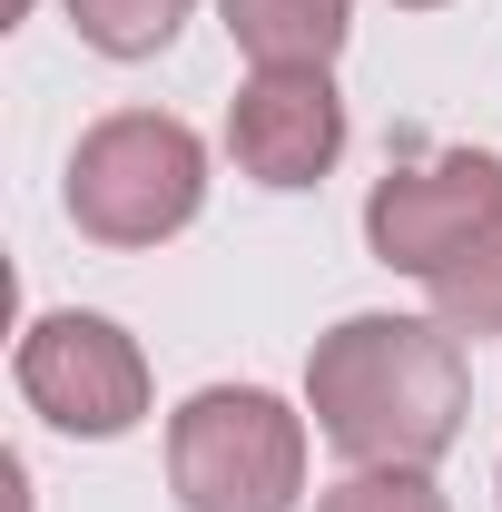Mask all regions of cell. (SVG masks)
<instances>
[{
  "label": "cell",
  "mask_w": 502,
  "mask_h": 512,
  "mask_svg": "<svg viewBox=\"0 0 502 512\" xmlns=\"http://www.w3.org/2000/svg\"><path fill=\"white\" fill-rule=\"evenodd\" d=\"M306 404H315V434L345 453L355 473L375 463H404L424 473L434 453H453L463 434V345L453 325H424V316H345L306 365Z\"/></svg>",
  "instance_id": "obj_1"
},
{
  "label": "cell",
  "mask_w": 502,
  "mask_h": 512,
  "mask_svg": "<svg viewBox=\"0 0 502 512\" xmlns=\"http://www.w3.org/2000/svg\"><path fill=\"white\" fill-rule=\"evenodd\" d=\"M207 197V148L188 119H158V109H119L79 138L69 158V217L79 237L99 247H158L178 237Z\"/></svg>",
  "instance_id": "obj_2"
},
{
  "label": "cell",
  "mask_w": 502,
  "mask_h": 512,
  "mask_svg": "<svg viewBox=\"0 0 502 512\" xmlns=\"http://www.w3.org/2000/svg\"><path fill=\"white\" fill-rule=\"evenodd\" d=\"M168 483L188 512H296L306 424L256 384H207L168 424Z\"/></svg>",
  "instance_id": "obj_3"
},
{
  "label": "cell",
  "mask_w": 502,
  "mask_h": 512,
  "mask_svg": "<svg viewBox=\"0 0 502 512\" xmlns=\"http://www.w3.org/2000/svg\"><path fill=\"white\" fill-rule=\"evenodd\" d=\"M493 217H502V158H473V148L414 158V168H394V178L365 197V237H375V256L404 266L414 286L443 276Z\"/></svg>",
  "instance_id": "obj_4"
},
{
  "label": "cell",
  "mask_w": 502,
  "mask_h": 512,
  "mask_svg": "<svg viewBox=\"0 0 502 512\" xmlns=\"http://www.w3.org/2000/svg\"><path fill=\"white\" fill-rule=\"evenodd\" d=\"M20 394L60 434H128L148 414V365L109 316H40L20 335Z\"/></svg>",
  "instance_id": "obj_5"
},
{
  "label": "cell",
  "mask_w": 502,
  "mask_h": 512,
  "mask_svg": "<svg viewBox=\"0 0 502 512\" xmlns=\"http://www.w3.org/2000/svg\"><path fill=\"white\" fill-rule=\"evenodd\" d=\"M237 168L266 188H315L345 148V109H335V79L325 69H256L237 89V119H227Z\"/></svg>",
  "instance_id": "obj_6"
},
{
  "label": "cell",
  "mask_w": 502,
  "mask_h": 512,
  "mask_svg": "<svg viewBox=\"0 0 502 512\" xmlns=\"http://www.w3.org/2000/svg\"><path fill=\"white\" fill-rule=\"evenodd\" d=\"M227 30L256 69H325L345 50V0H227Z\"/></svg>",
  "instance_id": "obj_7"
},
{
  "label": "cell",
  "mask_w": 502,
  "mask_h": 512,
  "mask_svg": "<svg viewBox=\"0 0 502 512\" xmlns=\"http://www.w3.org/2000/svg\"><path fill=\"white\" fill-rule=\"evenodd\" d=\"M424 296L443 306V325H453V335H502V217H493L463 256H453L443 276H424Z\"/></svg>",
  "instance_id": "obj_8"
},
{
  "label": "cell",
  "mask_w": 502,
  "mask_h": 512,
  "mask_svg": "<svg viewBox=\"0 0 502 512\" xmlns=\"http://www.w3.org/2000/svg\"><path fill=\"white\" fill-rule=\"evenodd\" d=\"M69 20H79L89 50H109V60H148V50L178 40L188 0H69Z\"/></svg>",
  "instance_id": "obj_9"
},
{
  "label": "cell",
  "mask_w": 502,
  "mask_h": 512,
  "mask_svg": "<svg viewBox=\"0 0 502 512\" xmlns=\"http://www.w3.org/2000/svg\"><path fill=\"white\" fill-rule=\"evenodd\" d=\"M315 512H443V493L424 473H404V463H375V473H355V483H335Z\"/></svg>",
  "instance_id": "obj_10"
},
{
  "label": "cell",
  "mask_w": 502,
  "mask_h": 512,
  "mask_svg": "<svg viewBox=\"0 0 502 512\" xmlns=\"http://www.w3.org/2000/svg\"><path fill=\"white\" fill-rule=\"evenodd\" d=\"M404 10H434V0H404Z\"/></svg>",
  "instance_id": "obj_11"
}]
</instances>
